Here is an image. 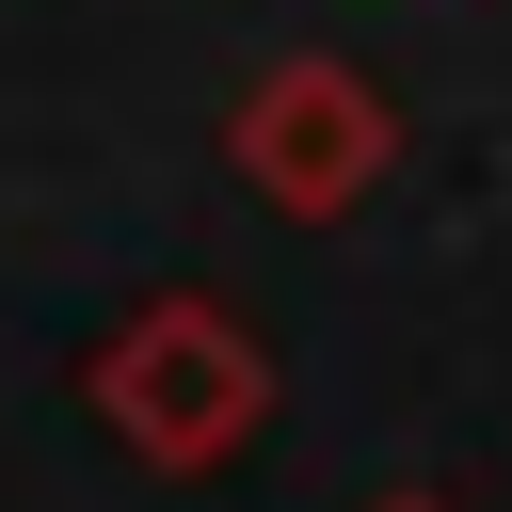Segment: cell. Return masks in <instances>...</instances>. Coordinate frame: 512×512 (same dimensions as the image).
I'll return each instance as SVG.
<instances>
[{
    "mask_svg": "<svg viewBox=\"0 0 512 512\" xmlns=\"http://www.w3.org/2000/svg\"><path fill=\"white\" fill-rule=\"evenodd\" d=\"M80 400H96V432H112L128 464L224 480V464L272 432V352H256V320H224L208 288H160V304H128V320L80 352Z\"/></svg>",
    "mask_w": 512,
    "mask_h": 512,
    "instance_id": "obj_1",
    "label": "cell"
},
{
    "mask_svg": "<svg viewBox=\"0 0 512 512\" xmlns=\"http://www.w3.org/2000/svg\"><path fill=\"white\" fill-rule=\"evenodd\" d=\"M368 512H464V496H416V480H400V496H368Z\"/></svg>",
    "mask_w": 512,
    "mask_h": 512,
    "instance_id": "obj_3",
    "label": "cell"
},
{
    "mask_svg": "<svg viewBox=\"0 0 512 512\" xmlns=\"http://www.w3.org/2000/svg\"><path fill=\"white\" fill-rule=\"evenodd\" d=\"M384 160H400V112H384V80L336 64V48H288V64H256V80L224 96V176H240L256 208H288V224H352V208L384 192Z\"/></svg>",
    "mask_w": 512,
    "mask_h": 512,
    "instance_id": "obj_2",
    "label": "cell"
}]
</instances>
